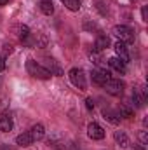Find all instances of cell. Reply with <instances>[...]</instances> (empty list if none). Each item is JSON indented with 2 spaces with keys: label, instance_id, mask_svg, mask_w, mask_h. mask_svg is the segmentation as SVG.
<instances>
[{
  "label": "cell",
  "instance_id": "12",
  "mask_svg": "<svg viewBox=\"0 0 148 150\" xmlns=\"http://www.w3.org/2000/svg\"><path fill=\"white\" fill-rule=\"evenodd\" d=\"M30 134H32L33 142H38V140H42V138L45 136V127H44L42 124H35V126H32Z\"/></svg>",
  "mask_w": 148,
  "mask_h": 150
},
{
  "label": "cell",
  "instance_id": "16",
  "mask_svg": "<svg viewBox=\"0 0 148 150\" xmlns=\"http://www.w3.org/2000/svg\"><path fill=\"white\" fill-rule=\"evenodd\" d=\"M40 11H42L45 16L54 14V5H52V0H40Z\"/></svg>",
  "mask_w": 148,
  "mask_h": 150
},
{
  "label": "cell",
  "instance_id": "9",
  "mask_svg": "<svg viewBox=\"0 0 148 150\" xmlns=\"http://www.w3.org/2000/svg\"><path fill=\"white\" fill-rule=\"evenodd\" d=\"M44 61H45V68L49 70V74H51V75H58V77H61V75H63L61 67L58 65V61H56L54 58H45Z\"/></svg>",
  "mask_w": 148,
  "mask_h": 150
},
{
  "label": "cell",
  "instance_id": "14",
  "mask_svg": "<svg viewBox=\"0 0 148 150\" xmlns=\"http://www.w3.org/2000/svg\"><path fill=\"white\" fill-rule=\"evenodd\" d=\"M118 115H120V117H125V119H132L134 108H132L131 105H127V103H120V107H118Z\"/></svg>",
  "mask_w": 148,
  "mask_h": 150
},
{
  "label": "cell",
  "instance_id": "2",
  "mask_svg": "<svg viewBox=\"0 0 148 150\" xmlns=\"http://www.w3.org/2000/svg\"><path fill=\"white\" fill-rule=\"evenodd\" d=\"M113 35L118 38L120 42H134V30L125 26V25H117L113 26Z\"/></svg>",
  "mask_w": 148,
  "mask_h": 150
},
{
  "label": "cell",
  "instance_id": "4",
  "mask_svg": "<svg viewBox=\"0 0 148 150\" xmlns=\"http://www.w3.org/2000/svg\"><path fill=\"white\" fill-rule=\"evenodd\" d=\"M103 87L106 89V93L111 94V96H122V94H124V87H125V84H124L120 79H110Z\"/></svg>",
  "mask_w": 148,
  "mask_h": 150
},
{
  "label": "cell",
  "instance_id": "6",
  "mask_svg": "<svg viewBox=\"0 0 148 150\" xmlns=\"http://www.w3.org/2000/svg\"><path fill=\"white\" fill-rule=\"evenodd\" d=\"M87 136L91 140H103L105 138V129L98 124V122H91L87 126Z\"/></svg>",
  "mask_w": 148,
  "mask_h": 150
},
{
  "label": "cell",
  "instance_id": "19",
  "mask_svg": "<svg viewBox=\"0 0 148 150\" xmlns=\"http://www.w3.org/2000/svg\"><path fill=\"white\" fill-rule=\"evenodd\" d=\"M61 2L65 4L66 9H70V11H73V12L80 11V0H61Z\"/></svg>",
  "mask_w": 148,
  "mask_h": 150
},
{
  "label": "cell",
  "instance_id": "18",
  "mask_svg": "<svg viewBox=\"0 0 148 150\" xmlns=\"http://www.w3.org/2000/svg\"><path fill=\"white\" fill-rule=\"evenodd\" d=\"M103 115H105V119H108L111 124H118L120 122V115L118 113H115V112H111V110H103Z\"/></svg>",
  "mask_w": 148,
  "mask_h": 150
},
{
  "label": "cell",
  "instance_id": "25",
  "mask_svg": "<svg viewBox=\"0 0 148 150\" xmlns=\"http://www.w3.org/2000/svg\"><path fill=\"white\" fill-rule=\"evenodd\" d=\"M141 18H143V21H148V9L147 7L141 9Z\"/></svg>",
  "mask_w": 148,
  "mask_h": 150
},
{
  "label": "cell",
  "instance_id": "5",
  "mask_svg": "<svg viewBox=\"0 0 148 150\" xmlns=\"http://www.w3.org/2000/svg\"><path fill=\"white\" fill-rule=\"evenodd\" d=\"M110 79H111V75L106 68H96V70H92V82L96 86H101L103 87Z\"/></svg>",
  "mask_w": 148,
  "mask_h": 150
},
{
  "label": "cell",
  "instance_id": "23",
  "mask_svg": "<svg viewBox=\"0 0 148 150\" xmlns=\"http://www.w3.org/2000/svg\"><path fill=\"white\" fill-rule=\"evenodd\" d=\"M12 51H14V49H12V45H11V44H5V45H4V52H2V56L5 58L7 54H12Z\"/></svg>",
  "mask_w": 148,
  "mask_h": 150
},
{
  "label": "cell",
  "instance_id": "1",
  "mask_svg": "<svg viewBox=\"0 0 148 150\" xmlns=\"http://www.w3.org/2000/svg\"><path fill=\"white\" fill-rule=\"evenodd\" d=\"M26 70H28V74L32 75V77H35V79H42V80H45V79L51 77L49 70H47L44 65L37 63L35 59H28V61H26Z\"/></svg>",
  "mask_w": 148,
  "mask_h": 150
},
{
  "label": "cell",
  "instance_id": "7",
  "mask_svg": "<svg viewBox=\"0 0 148 150\" xmlns=\"http://www.w3.org/2000/svg\"><path fill=\"white\" fill-rule=\"evenodd\" d=\"M113 49H115V54H117V58L118 59H122L124 63H127L129 59H131V56H129V51H127V45L124 44V42H117L115 45H113Z\"/></svg>",
  "mask_w": 148,
  "mask_h": 150
},
{
  "label": "cell",
  "instance_id": "10",
  "mask_svg": "<svg viewBox=\"0 0 148 150\" xmlns=\"http://www.w3.org/2000/svg\"><path fill=\"white\" fill-rule=\"evenodd\" d=\"M108 45H110V37L101 33V35H98V37H96V42H94L92 51H96V52H103Z\"/></svg>",
  "mask_w": 148,
  "mask_h": 150
},
{
  "label": "cell",
  "instance_id": "28",
  "mask_svg": "<svg viewBox=\"0 0 148 150\" xmlns=\"http://www.w3.org/2000/svg\"><path fill=\"white\" fill-rule=\"evenodd\" d=\"M0 150H12L9 145H0Z\"/></svg>",
  "mask_w": 148,
  "mask_h": 150
},
{
  "label": "cell",
  "instance_id": "22",
  "mask_svg": "<svg viewBox=\"0 0 148 150\" xmlns=\"http://www.w3.org/2000/svg\"><path fill=\"white\" fill-rule=\"evenodd\" d=\"M138 138H140V143H141V145H145V147L148 145V136H147V131H140V133H138Z\"/></svg>",
  "mask_w": 148,
  "mask_h": 150
},
{
  "label": "cell",
  "instance_id": "15",
  "mask_svg": "<svg viewBox=\"0 0 148 150\" xmlns=\"http://www.w3.org/2000/svg\"><path fill=\"white\" fill-rule=\"evenodd\" d=\"M115 142H117V145H120L122 149H127V147H129V138H127V134H125L124 131H115Z\"/></svg>",
  "mask_w": 148,
  "mask_h": 150
},
{
  "label": "cell",
  "instance_id": "29",
  "mask_svg": "<svg viewBox=\"0 0 148 150\" xmlns=\"http://www.w3.org/2000/svg\"><path fill=\"white\" fill-rule=\"evenodd\" d=\"M7 2H9V0H0V5H5Z\"/></svg>",
  "mask_w": 148,
  "mask_h": 150
},
{
  "label": "cell",
  "instance_id": "27",
  "mask_svg": "<svg viewBox=\"0 0 148 150\" xmlns=\"http://www.w3.org/2000/svg\"><path fill=\"white\" fill-rule=\"evenodd\" d=\"M134 150H145V145H141V143H138V145H134Z\"/></svg>",
  "mask_w": 148,
  "mask_h": 150
},
{
  "label": "cell",
  "instance_id": "20",
  "mask_svg": "<svg viewBox=\"0 0 148 150\" xmlns=\"http://www.w3.org/2000/svg\"><path fill=\"white\" fill-rule=\"evenodd\" d=\"M18 37L21 38V40H25L26 37H30V28H28L26 25H21V26H18Z\"/></svg>",
  "mask_w": 148,
  "mask_h": 150
},
{
  "label": "cell",
  "instance_id": "3",
  "mask_svg": "<svg viewBox=\"0 0 148 150\" xmlns=\"http://www.w3.org/2000/svg\"><path fill=\"white\" fill-rule=\"evenodd\" d=\"M68 77H70V82L73 84L75 87H78V89H82V91L87 87L85 74H84V70H82V68H72V70L68 72Z\"/></svg>",
  "mask_w": 148,
  "mask_h": 150
},
{
  "label": "cell",
  "instance_id": "26",
  "mask_svg": "<svg viewBox=\"0 0 148 150\" xmlns=\"http://www.w3.org/2000/svg\"><path fill=\"white\" fill-rule=\"evenodd\" d=\"M4 68H5V58H4V56H0V72H2Z\"/></svg>",
  "mask_w": 148,
  "mask_h": 150
},
{
  "label": "cell",
  "instance_id": "13",
  "mask_svg": "<svg viewBox=\"0 0 148 150\" xmlns=\"http://www.w3.org/2000/svg\"><path fill=\"white\" fill-rule=\"evenodd\" d=\"M16 143H18L19 147H30V145L33 143V138H32L30 131H26V133H23V134H18V136H16Z\"/></svg>",
  "mask_w": 148,
  "mask_h": 150
},
{
  "label": "cell",
  "instance_id": "11",
  "mask_svg": "<svg viewBox=\"0 0 148 150\" xmlns=\"http://www.w3.org/2000/svg\"><path fill=\"white\" fill-rule=\"evenodd\" d=\"M108 65H110L113 70H117L120 75H125V74H127V67H125V63H124L122 59H118L117 56L108 59Z\"/></svg>",
  "mask_w": 148,
  "mask_h": 150
},
{
  "label": "cell",
  "instance_id": "8",
  "mask_svg": "<svg viewBox=\"0 0 148 150\" xmlns=\"http://www.w3.org/2000/svg\"><path fill=\"white\" fill-rule=\"evenodd\" d=\"M12 126H14V120H12L11 112H4L0 115V131L9 133V131L12 129Z\"/></svg>",
  "mask_w": 148,
  "mask_h": 150
},
{
  "label": "cell",
  "instance_id": "24",
  "mask_svg": "<svg viewBox=\"0 0 148 150\" xmlns=\"http://www.w3.org/2000/svg\"><path fill=\"white\" fill-rule=\"evenodd\" d=\"M85 107H87L89 110L94 108V101H92V98H87V100H85Z\"/></svg>",
  "mask_w": 148,
  "mask_h": 150
},
{
  "label": "cell",
  "instance_id": "17",
  "mask_svg": "<svg viewBox=\"0 0 148 150\" xmlns=\"http://www.w3.org/2000/svg\"><path fill=\"white\" fill-rule=\"evenodd\" d=\"M47 45V37L44 33L33 35V47H45Z\"/></svg>",
  "mask_w": 148,
  "mask_h": 150
},
{
  "label": "cell",
  "instance_id": "21",
  "mask_svg": "<svg viewBox=\"0 0 148 150\" xmlns=\"http://www.w3.org/2000/svg\"><path fill=\"white\" fill-rule=\"evenodd\" d=\"M89 58H91V61H92L94 65H98V67H101V65H103V58H101V52H96V51H92V52L89 54Z\"/></svg>",
  "mask_w": 148,
  "mask_h": 150
}]
</instances>
